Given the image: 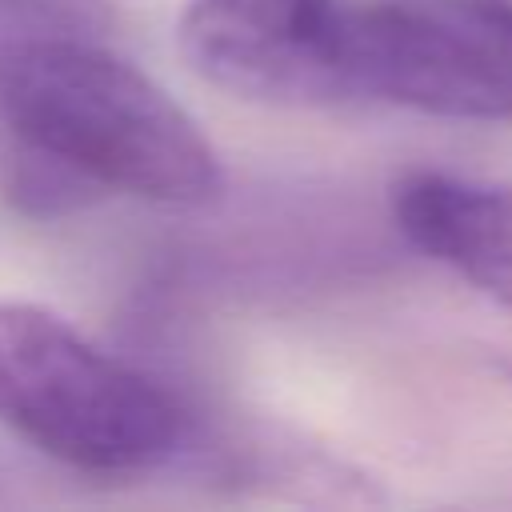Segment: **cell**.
Segmentation results:
<instances>
[{"mask_svg":"<svg viewBox=\"0 0 512 512\" xmlns=\"http://www.w3.org/2000/svg\"><path fill=\"white\" fill-rule=\"evenodd\" d=\"M0 128L100 192L200 208L224 172L196 120L136 64L68 36H24L0 48Z\"/></svg>","mask_w":512,"mask_h":512,"instance_id":"obj_1","label":"cell"},{"mask_svg":"<svg viewBox=\"0 0 512 512\" xmlns=\"http://www.w3.org/2000/svg\"><path fill=\"white\" fill-rule=\"evenodd\" d=\"M0 424L80 472H140L184 440L156 380L32 304H0Z\"/></svg>","mask_w":512,"mask_h":512,"instance_id":"obj_2","label":"cell"},{"mask_svg":"<svg viewBox=\"0 0 512 512\" xmlns=\"http://www.w3.org/2000/svg\"><path fill=\"white\" fill-rule=\"evenodd\" d=\"M340 60L352 96L452 120H512V0L344 8Z\"/></svg>","mask_w":512,"mask_h":512,"instance_id":"obj_3","label":"cell"},{"mask_svg":"<svg viewBox=\"0 0 512 512\" xmlns=\"http://www.w3.org/2000/svg\"><path fill=\"white\" fill-rule=\"evenodd\" d=\"M340 0H192L176 40L208 84L260 104L352 96L340 60Z\"/></svg>","mask_w":512,"mask_h":512,"instance_id":"obj_4","label":"cell"},{"mask_svg":"<svg viewBox=\"0 0 512 512\" xmlns=\"http://www.w3.org/2000/svg\"><path fill=\"white\" fill-rule=\"evenodd\" d=\"M396 228L512 312V188L412 172L392 188Z\"/></svg>","mask_w":512,"mask_h":512,"instance_id":"obj_5","label":"cell"},{"mask_svg":"<svg viewBox=\"0 0 512 512\" xmlns=\"http://www.w3.org/2000/svg\"><path fill=\"white\" fill-rule=\"evenodd\" d=\"M4 192H8L12 208H20L24 216H36V220H56V216L80 212L96 196H104L88 176H80L64 160H56L32 144H20V140H8V148H4Z\"/></svg>","mask_w":512,"mask_h":512,"instance_id":"obj_6","label":"cell"},{"mask_svg":"<svg viewBox=\"0 0 512 512\" xmlns=\"http://www.w3.org/2000/svg\"><path fill=\"white\" fill-rule=\"evenodd\" d=\"M0 4L32 12L40 20H64V24H96L104 16V0H0Z\"/></svg>","mask_w":512,"mask_h":512,"instance_id":"obj_7","label":"cell"}]
</instances>
